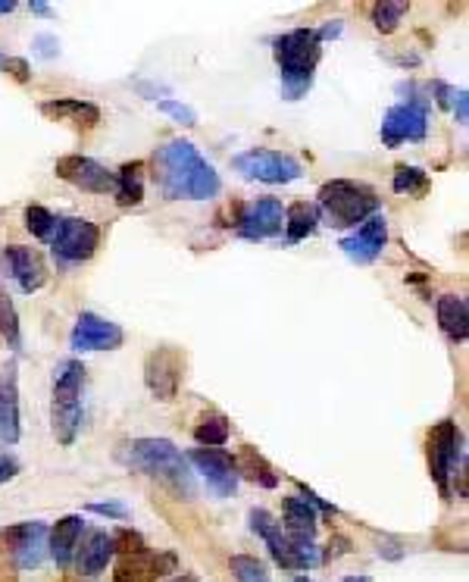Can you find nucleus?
Segmentation results:
<instances>
[{"mask_svg": "<svg viewBox=\"0 0 469 582\" xmlns=\"http://www.w3.org/2000/svg\"><path fill=\"white\" fill-rule=\"evenodd\" d=\"M113 194L123 210H131L145 201V163L141 160H131L116 173V192Z\"/></svg>", "mask_w": 469, "mask_h": 582, "instance_id": "26", "label": "nucleus"}, {"mask_svg": "<svg viewBox=\"0 0 469 582\" xmlns=\"http://www.w3.org/2000/svg\"><path fill=\"white\" fill-rule=\"evenodd\" d=\"M42 113L44 116H54V119H72L82 129H94L101 123V110L94 107V104H88V101H79V98L44 101Z\"/></svg>", "mask_w": 469, "mask_h": 582, "instance_id": "25", "label": "nucleus"}, {"mask_svg": "<svg viewBox=\"0 0 469 582\" xmlns=\"http://www.w3.org/2000/svg\"><path fill=\"white\" fill-rule=\"evenodd\" d=\"M3 72H10L16 82H28L32 79V69L28 64L22 60V57H7V64H3Z\"/></svg>", "mask_w": 469, "mask_h": 582, "instance_id": "38", "label": "nucleus"}, {"mask_svg": "<svg viewBox=\"0 0 469 582\" xmlns=\"http://www.w3.org/2000/svg\"><path fill=\"white\" fill-rule=\"evenodd\" d=\"M238 236L248 241H263V238L278 236L285 229V207L278 197H256L241 207L238 216Z\"/></svg>", "mask_w": 469, "mask_h": 582, "instance_id": "14", "label": "nucleus"}, {"mask_svg": "<svg viewBox=\"0 0 469 582\" xmlns=\"http://www.w3.org/2000/svg\"><path fill=\"white\" fill-rule=\"evenodd\" d=\"M0 442L16 445L20 442V383L16 364L0 369Z\"/></svg>", "mask_w": 469, "mask_h": 582, "instance_id": "20", "label": "nucleus"}, {"mask_svg": "<svg viewBox=\"0 0 469 582\" xmlns=\"http://www.w3.org/2000/svg\"><path fill=\"white\" fill-rule=\"evenodd\" d=\"M85 533V523L79 514H69V517L57 520L54 529H47V555L54 558V563L66 570L69 563L76 561V551H79V541Z\"/></svg>", "mask_w": 469, "mask_h": 582, "instance_id": "21", "label": "nucleus"}, {"mask_svg": "<svg viewBox=\"0 0 469 582\" xmlns=\"http://www.w3.org/2000/svg\"><path fill=\"white\" fill-rule=\"evenodd\" d=\"M428 476L438 486V492L450 498V476L457 470V464L464 460V435L457 430L454 420H442L428 432L426 442Z\"/></svg>", "mask_w": 469, "mask_h": 582, "instance_id": "7", "label": "nucleus"}, {"mask_svg": "<svg viewBox=\"0 0 469 582\" xmlns=\"http://www.w3.org/2000/svg\"><path fill=\"white\" fill-rule=\"evenodd\" d=\"M185 460H192L194 467H197V473L207 479V486L214 489L219 498H229L234 495V489H238V467H234V457L229 452H222V448H197L192 452Z\"/></svg>", "mask_w": 469, "mask_h": 582, "instance_id": "17", "label": "nucleus"}, {"mask_svg": "<svg viewBox=\"0 0 469 582\" xmlns=\"http://www.w3.org/2000/svg\"><path fill=\"white\" fill-rule=\"evenodd\" d=\"M32 13H38V16H50V7H47V3H38V0H35V3H32Z\"/></svg>", "mask_w": 469, "mask_h": 582, "instance_id": "44", "label": "nucleus"}, {"mask_svg": "<svg viewBox=\"0 0 469 582\" xmlns=\"http://www.w3.org/2000/svg\"><path fill=\"white\" fill-rule=\"evenodd\" d=\"M116 555V545L110 533H88V539L82 541V548L76 551V563H79V573L85 577H98L107 570V563Z\"/></svg>", "mask_w": 469, "mask_h": 582, "instance_id": "24", "label": "nucleus"}, {"mask_svg": "<svg viewBox=\"0 0 469 582\" xmlns=\"http://www.w3.org/2000/svg\"><path fill=\"white\" fill-rule=\"evenodd\" d=\"M13 10H16L13 0H0V16H7V13H13Z\"/></svg>", "mask_w": 469, "mask_h": 582, "instance_id": "45", "label": "nucleus"}, {"mask_svg": "<svg viewBox=\"0 0 469 582\" xmlns=\"http://www.w3.org/2000/svg\"><path fill=\"white\" fill-rule=\"evenodd\" d=\"M35 54L44 57V60H54V57L60 54V44H57L54 35H38V38H35Z\"/></svg>", "mask_w": 469, "mask_h": 582, "instance_id": "39", "label": "nucleus"}, {"mask_svg": "<svg viewBox=\"0 0 469 582\" xmlns=\"http://www.w3.org/2000/svg\"><path fill=\"white\" fill-rule=\"evenodd\" d=\"M0 339L13 351L22 347V329H20V313H16V304L7 295V288L0 285Z\"/></svg>", "mask_w": 469, "mask_h": 582, "instance_id": "31", "label": "nucleus"}, {"mask_svg": "<svg viewBox=\"0 0 469 582\" xmlns=\"http://www.w3.org/2000/svg\"><path fill=\"white\" fill-rule=\"evenodd\" d=\"M185 379V354L179 347H153L145 361V386L157 401H172Z\"/></svg>", "mask_w": 469, "mask_h": 582, "instance_id": "10", "label": "nucleus"}, {"mask_svg": "<svg viewBox=\"0 0 469 582\" xmlns=\"http://www.w3.org/2000/svg\"><path fill=\"white\" fill-rule=\"evenodd\" d=\"M428 129V104L423 98H410L404 104L385 113L382 119V141L385 148H398L404 141H423Z\"/></svg>", "mask_w": 469, "mask_h": 582, "instance_id": "11", "label": "nucleus"}, {"mask_svg": "<svg viewBox=\"0 0 469 582\" xmlns=\"http://www.w3.org/2000/svg\"><path fill=\"white\" fill-rule=\"evenodd\" d=\"M232 167L244 179H254V182H266V185H288V182H298L304 175L295 157L282 151H266V148H254V151L238 153L232 160Z\"/></svg>", "mask_w": 469, "mask_h": 582, "instance_id": "9", "label": "nucleus"}, {"mask_svg": "<svg viewBox=\"0 0 469 582\" xmlns=\"http://www.w3.org/2000/svg\"><path fill=\"white\" fill-rule=\"evenodd\" d=\"M229 420L222 413H210V416H201V423L194 426V438L201 448H222L229 442Z\"/></svg>", "mask_w": 469, "mask_h": 582, "instance_id": "29", "label": "nucleus"}, {"mask_svg": "<svg viewBox=\"0 0 469 582\" xmlns=\"http://www.w3.org/2000/svg\"><path fill=\"white\" fill-rule=\"evenodd\" d=\"M320 32V38L325 42V38H339L342 35V22L335 20V22H329V25H322V28H317Z\"/></svg>", "mask_w": 469, "mask_h": 582, "instance_id": "43", "label": "nucleus"}, {"mask_svg": "<svg viewBox=\"0 0 469 582\" xmlns=\"http://www.w3.org/2000/svg\"><path fill=\"white\" fill-rule=\"evenodd\" d=\"M57 179H64L69 185L82 189L88 194H113L116 192V173H110L107 167H101L98 160L82 157V153H69L60 157L54 167Z\"/></svg>", "mask_w": 469, "mask_h": 582, "instance_id": "12", "label": "nucleus"}, {"mask_svg": "<svg viewBox=\"0 0 469 582\" xmlns=\"http://www.w3.org/2000/svg\"><path fill=\"white\" fill-rule=\"evenodd\" d=\"M82 386H85V367L79 361L57 364L54 391H50V430L60 445H72L82 430Z\"/></svg>", "mask_w": 469, "mask_h": 582, "instance_id": "5", "label": "nucleus"}, {"mask_svg": "<svg viewBox=\"0 0 469 582\" xmlns=\"http://www.w3.org/2000/svg\"><path fill=\"white\" fill-rule=\"evenodd\" d=\"M50 248H54V258H60L64 263H85L101 248V229L85 216H60Z\"/></svg>", "mask_w": 469, "mask_h": 582, "instance_id": "8", "label": "nucleus"}, {"mask_svg": "<svg viewBox=\"0 0 469 582\" xmlns=\"http://www.w3.org/2000/svg\"><path fill=\"white\" fill-rule=\"evenodd\" d=\"M157 110H160V113H167V116H172L175 123L188 126V129H192V126H197V113H194L188 104H179V101L167 98V101H160V104H157Z\"/></svg>", "mask_w": 469, "mask_h": 582, "instance_id": "35", "label": "nucleus"}, {"mask_svg": "<svg viewBox=\"0 0 469 582\" xmlns=\"http://www.w3.org/2000/svg\"><path fill=\"white\" fill-rule=\"evenodd\" d=\"M454 113H457V123H460V126H467V119H469L467 91H457V98H454Z\"/></svg>", "mask_w": 469, "mask_h": 582, "instance_id": "42", "label": "nucleus"}, {"mask_svg": "<svg viewBox=\"0 0 469 582\" xmlns=\"http://www.w3.org/2000/svg\"><path fill=\"white\" fill-rule=\"evenodd\" d=\"M116 460L126 464L128 470H141V473L167 482L175 495L194 498V492H197L185 454L179 452L170 438H131L126 445H119Z\"/></svg>", "mask_w": 469, "mask_h": 582, "instance_id": "2", "label": "nucleus"}, {"mask_svg": "<svg viewBox=\"0 0 469 582\" xmlns=\"http://www.w3.org/2000/svg\"><path fill=\"white\" fill-rule=\"evenodd\" d=\"M88 511L110 520H128V507L123 501H98V504H88Z\"/></svg>", "mask_w": 469, "mask_h": 582, "instance_id": "37", "label": "nucleus"}, {"mask_svg": "<svg viewBox=\"0 0 469 582\" xmlns=\"http://www.w3.org/2000/svg\"><path fill=\"white\" fill-rule=\"evenodd\" d=\"M153 182L170 201H210L222 182L192 141L172 138L153 153Z\"/></svg>", "mask_w": 469, "mask_h": 582, "instance_id": "1", "label": "nucleus"}, {"mask_svg": "<svg viewBox=\"0 0 469 582\" xmlns=\"http://www.w3.org/2000/svg\"><path fill=\"white\" fill-rule=\"evenodd\" d=\"M317 226H320V210H317V204H310V201H295V204L285 210V238H288L291 244H298V241H304L307 236H313Z\"/></svg>", "mask_w": 469, "mask_h": 582, "instance_id": "27", "label": "nucleus"}, {"mask_svg": "<svg viewBox=\"0 0 469 582\" xmlns=\"http://www.w3.org/2000/svg\"><path fill=\"white\" fill-rule=\"evenodd\" d=\"M435 317H438V329L448 335V342L464 345L469 335V307L460 295H442L435 304Z\"/></svg>", "mask_w": 469, "mask_h": 582, "instance_id": "22", "label": "nucleus"}, {"mask_svg": "<svg viewBox=\"0 0 469 582\" xmlns=\"http://www.w3.org/2000/svg\"><path fill=\"white\" fill-rule=\"evenodd\" d=\"M3 64H7V57H3V54H0V69H3Z\"/></svg>", "mask_w": 469, "mask_h": 582, "instance_id": "48", "label": "nucleus"}, {"mask_svg": "<svg viewBox=\"0 0 469 582\" xmlns=\"http://www.w3.org/2000/svg\"><path fill=\"white\" fill-rule=\"evenodd\" d=\"M175 570V558L172 555H153V551H135V555H123L116 570H113V582H153L163 573Z\"/></svg>", "mask_w": 469, "mask_h": 582, "instance_id": "19", "label": "nucleus"}, {"mask_svg": "<svg viewBox=\"0 0 469 582\" xmlns=\"http://www.w3.org/2000/svg\"><path fill=\"white\" fill-rule=\"evenodd\" d=\"M16 473H20L16 457H0V486H3V482H10V479H16Z\"/></svg>", "mask_w": 469, "mask_h": 582, "instance_id": "41", "label": "nucleus"}, {"mask_svg": "<svg viewBox=\"0 0 469 582\" xmlns=\"http://www.w3.org/2000/svg\"><path fill=\"white\" fill-rule=\"evenodd\" d=\"M126 342V332L123 326H116L107 317H98V313H79V320L72 326V335H69V345L79 354L88 351H116V347Z\"/></svg>", "mask_w": 469, "mask_h": 582, "instance_id": "15", "label": "nucleus"}, {"mask_svg": "<svg viewBox=\"0 0 469 582\" xmlns=\"http://www.w3.org/2000/svg\"><path fill=\"white\" fill-rule=\"evenodd\" d=\"M0 539L7 541L10 555L20 570H38L47 558V526L44 523H16L10 529L0 533Z\"/></svg>", "mask_w": 469, "mask_h": 582, "instance_id": "16", "label": "nucleus"}, {"mask_svg": "<svg viewBox=\"0 0 469 582\" xmlns=\"http://www.w3.org/2000/svg\"><path fill=\"white\" fill-rule=\"evenodd\" d=\"M407 13H410V3H407V0H382V3H373V25H376V32L391 35V32H398V25L404 22Z\"/></svg>", "mask_w": 469, "mask_h": 582, "instance_id": "30", "label": "nucleus"}, {"mask_svg": "<svg viewBox=\"0 0 469 582\" xmlns=\"http://www.w3.org/2000/svg\"><path fill=\"white\" fill-rule=\"evenodd\" d=\"M248 520H251V529H254L256 536L266 541V548H270L273 561H276L282 570L304 573V570H313V567L320 563V548H317L313 541L288 536V533L282 529V523H278L270 511L254 507Z\"/></svg>", "mask_w": 469, "mask_h": 582, "instance_id": "6", "label": "nucleus"}, {"mask_svg": "<svg viewBox=\"0 0 469 582\" xmlns=\"http://www.w3.org/2000/svg\"><path fill=\"white\" fill-rule=\"evenodd\" d=\"M0 270L7 273V279L16 282L25 295L38 292L47 282V263L35 248H25V244H7L0 251Z\"/></svg>", "mask_w": 469, "mask_h": 582, "instance_id": "13", "label": "nucleus"}, {"mask_svg": "<svg viewBox=\"0 0 469 582\" xmlns=\"http://www.w3.org/2000/svg\"><path fill=\"white\" fill-rule=\"evenodd\" d=\"M282 529L295 539L313 541L317 536V507L307 498L291 495L282 504Z\"/></svg>", "mask_w": 469, "mask_h": 582, "instance_id": "23", "label": "nucleus"}, {"mask_svg": "<svg viewBox=\"0 0 469 582\" xmlns=\"http://www.w3.org/2000/svg\"><path fill=\"white\" fill-rule=\"evenodd\" d=\"M57 219H60V216H54L47 207H38V204L25 207V229L35 238H42V241H50V238H54V232H57Z\"/></svg>", "mask_w": 469, "mask_h": 582, "instance_id": "33", "label": "nucleus"}, {"mask_svg": "<svg viewBox=\"0 0 469 582\" xmlns=\"http://www.w3.org/2000/svg\"><path fill=\"white\" fill-rule=\"evenodd\" d=\"M344 582H373V580H369V577H347Z\"/></svg>", "mask_w": 469, "mask_h": 582, "instance_id": "47", "label": "nucleus"}, {"mask_svg": "<svg viewBox=\"0 0 469 582\" xmlns=\"http://www.w3.org/2000/svg\"><path fill=\"white\" fill-rule=\"evenodd\" d=\"M432 94H435V104L438 107H454V98H457V88L442 85V82H435L432 85Z\"/></svg>", "mask_w": 469, "mask_h": 582, "instance_id": "40", "label": "nucleus"}, {"mask_svg": "<svg viewBox=\"0 0 469 582\" xmlns=\"http://www.w3.org/2000/svg\"><path fill=\"white\" fill-rule=\"evenodd\" d=\"M113 545H116L119 555H135V551H145V548H148L145 539H141V533H135V529H119V533L113 536Z\"/></svg>", "mask_w": 469, "mask_h": 582, "instance_id": "36", "label": "nucleus"}, {"mask_svg": "<svg viewBox=\"0 0 469 582\" xmlns=\"http://www.w3.org/2000/svg\"><path fill=\"white\" fill-rule=\"evenodd\" d=\"M167 582H197V577H194V573H179V577H172V580Z\"/></svg>", "mask_w": 469, "mask_h": 582, "instance_id": "46", "label": "nucleus"}, {"mask_svg": "<svg viewBox=\"0 0 469 582\" xmlns=\"http://www.w3.org/2000/svg\"><path fill=\"white\" fill-rule=\"evenodd\" d=\"M229 570H232L238 582H270V573H266L263 561H256L251 555H234L229 561Z\"/></svg>", "mask_w": 469, "mask_h": 582, "instance_id": "34", "label": "nucleus"}, {"mask_svg": "<svg viewBox=\"0 0 469 582\" xmlns=\"http://www.w3.org/2000/svg\"><path fill=\"white\" fill-rule=\"evenodd\" d=\"M317 197V210L332 229H357V222L379 214V194L354 179H332Z\"/></svg>", "mask_w": 469, "mask_h": 582, "instance_id": "4", "label": "nucleus"}, {"mask_svg": "<svg viewBox=\"0 0 469 582\" xmlns=\"http://www.w3.org/2000/svg\"><path fill=\"white\" fill-rule=\"evenodd\" d=\"M391 189L398 194H413V197H423L428 192V173H423L420 167H398L394 179H391Z\"/></svg>", "mask_w": 469, "mask_h": 582, "instance_id": "32", "label": "nucleus"}, {"mask_svg": "<svg viewBox=\"0 0 469 582\" xmlns=\"http://www.w3.org/2000/svg\"><path fill=\"white\" fill-rule=\"evenodd\" d=\"M234 467H238V476H244V479H251L256 486H263V489H276L278 486V473L266 464V457L251 448V445H244L238 457H234Z\"/></svg>", "mask_w": 469, "mask_h": 582, "instance_id": "28", "label": "nucleus"}, {"mask_svg": "<svg viewBox=\"0 0 469 582\" xmlns=\"http://www.w3.org/2000/svg\"><path fill=\"white\" fill-rule=\"evenodd\" d=\"M282 88L291 101H298L313 85V72L322 60V38L317 28H291L273 42Z\"/></svg>", "mask_w": 469, "mask_h": 582, "instance_id": "3", "label": "nucleus"}, {"mask_svg": "<svg viewBox=\"0 0 469 582\" xmlns=\"http://www.w3.org/2000/svg\"><path fill=\"white\" fill-rule=\"evenodd\" d=\"M385 244H388V219L382 214L369 216L366 222L357 226V232L354 236L342 238V248L344 258L354 260V263H373V260H379V254L385 251Z\"/></svg>", "mask_w": 469, "mask_h": 582, "instance_id": "18", "label": "nucleus"}]
</instances>
